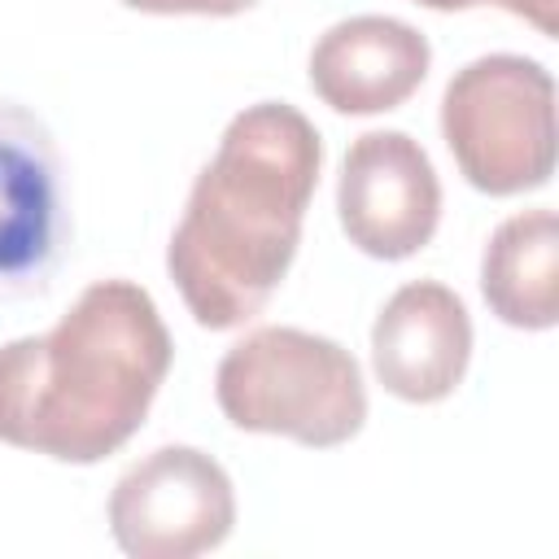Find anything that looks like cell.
<instances>
[{"mask_svg": "<svg viewBox=\"0 0 559 559\" xmlns=\"http://www.w3.org/2000/svg\"><path fill=\"white\" fill-rule=\"evenodd\" d=\"M319 166L314 122L284 100H258L227 122L166 245V271L201 328H240L271 301L297 258Z\"/></svg>", "mask_w": 559, "mask_h": 559, "instance_id": "6da1fadb", "label": "cell"}, {"mask_svg": "<svg viewBox=\"0 0 559 559\" xmlns=\"http://www.w3.org/2000/svg\"><path fill=\"white\" fill-rule=\"evenodd\" d=\"M170 354L140 284H87L57 328L0 345V441L57 463L109 459L140 432Z\"/></svg>", "mask_w": 559, "mask_h": 559, "instance_id": "7a4b0ae2", "label": "cell"}, {"mask_svg": "<svg viewBox=\"0 0 559 559\" xmlns=\"http://www.w3.org/2000/svg\"><path fill=\"white\" fill-rule=\"evenodd\" d=\"M218 411L240 432L293 437L328 450L358 437L367 389L354 354L301 328H258L214 371Z\"/></svg>", "mask_w": 559, "mask_h": 559, "instance_id": "3957f363", "label": "cell"}, {"mask_svg": "<svg viewBox=\"0 0 559 559\" xmlns=\"http://www.w3.org/2000/svg\"><path fill=\"white\" fill-rule=\"evenodd\" d=\"M441 135L463 179L489 197L533 192L555 175V79L533 57L467 61L441 96Z\"/></svg>", "mask_w": 559, "mask_h": 559, "instance_id": "277c9868", "label": "cell"}, {"mask_svg": "<svg viewBox=\"0 0 559 559\" xmlns=\"http://www.w3.org/2000/svg\"><path fill=\"white\" fill-rule=\"evenodd\" d=\"M236 524L231 476L197 445H162L109 493V533L131 559H192Z\"/></svg>", "mask_w": 559, "mask_h": 559, "instance_id": "5b68a950", "label": "cell"}, {"mask_svg": "<svg viewBox=\"0 0 559 559\" xmlns=\"http://www.w3.org/2000/svg\"><path fill=\"white\" fill-rule=\"evenodd\" d=\"M61 175L48 127L17 100H0V301L44 293L66 258L70 210Z\"/></svg>", "mask_w": 559, "mask_h": 559, "instance_id": "8992f818", "label": "cell"}, {"mask_svg": "<svg viewBox=\"0 0 559 559\" xmlns=\"http://www.w3.org/2000/svg\"><path fill=\"white\" fill-rule=\"evenodd\" d=\"M336 214L367 258L402 262L419 253L441 223V183L406 131H367L349 144L336 179Z\"/></svg>", "mask_w": 559, "mask_h": 559, "instance_id": "52a82bcc", "label": "cell"}, {"mask_svg": "<svg viewBox=\"0 0 559 559\" xmlns=\"http://www.w3.org/2000/svg\"><path fill=\"white\" fill-rule=\"evenodd\" d=\"M472 358V319L454 288L437 280L402 284L371 323L376 380L415 406L441 402L463 384Z\"/></svg>", "mask_w": 559, "mask_h": 559, "instance_id": "ba28073f", "label": "cell"}, {"mask_svg": "<svg viewBox=\"0 0 559 559\" xmlns=\"http://www.w3.org/2000/svg\"><path fill=\"white\" fill-rule=\"evenodd\" d=\"M428 39L384 13H362L328 26L310 48V87L336 114H384L406 105L428 79Z\"/></svg>", "mask_w": 559, "mask_h": 559, "instance_id": "9c48e42d", "label": "cell"}, {"mask_svg": "<svg viewBox=\"0 0 559 559\" xmlns=\"http://www.w3.org/2000/svg\"><path fill=\"white\" fill-rule=\"evenodd\" d=\"M485 306L524 332L559 323V218L555 210L511 214L480 258Z\"/></svg>", "mask_w": 559, "mask_h": 559, "instance_id": "30bf717a", "label": "cell"}, {"mask_svg": "<svg viewBox=\"0 0 559 559\" xmlns=\"http://www.w3.org/2000/svg\"><path fill=\"white\" fill-rule=\"evenodd\" d=\"M127 9H140V13H205V17H231V13H245L253 9L258 0H122Z\"/></svg>", "mask_w": 559, "mask_h": 559, "instance_id": "8fae6325", "label": "cell"}, {"mask_svg": "<svg viewBox=\"0 0 559 559\" xmlns=\"http://www.w3.org/2000/svg\"><path fill=\"white\" fill-rule=\"evenodd\" d=\"M493 4H502L507 13L533 22L542 35H555L559 31V0H493Z\"/></svg>", "mask_w": 559, "mask_h": 559, "instance_id": "7c38bea8", "label": "cell"}, {"mask_svg": "<svg viewBox=\"0 0 559 559\" xmlns=\"http://www.w3.org/2000/svg\"><path fill=\"white\" fill-rule=\"evenodd\" d=\"M424 9H437V13H459V9H476V4H493V0H415Z\"/></svg>", "mask_w": 559, "mask_h": 559, "instance_id": "4fadbf2b", "label": "cell"}]
</instances>
